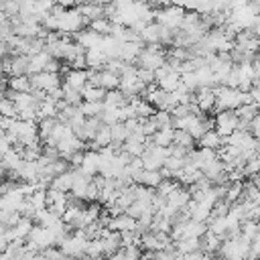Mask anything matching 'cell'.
<instances>
[{"label": "cell", "instance_id": "obj_1", "mask_svg": "<svg viewBox=\"0 0 260 260\" xmlns=\"http://www.w3.org/2000/svg\"><path fill=\"white\" fill-rule=\"evenodd\" d=\"M185 14L187 10L183 6H177V4H167L162 6L160 10H156V22H160L162 26L171 28V30H177L183 26V20H185Z\"/></svg>", "mask_w": 260, "mask_h": 260}, {"label": "cell", "instance_id": "obj_2", "mask_svg": "<svg viewBox=\"0 0 260 260\" xmlns=\"http://www.w3.org/2000/svg\"><path fill=\"white\" fill-rule=\"evenodd\" d=\"M87 236H85V232L83 230H75V234L73 236H67L61 244H59V248L63 250V254H67V256H71V258H85V248H87Z\"/></svg>", "mask_w": 260, "mask_h": 260}, {"label": "cell", "instance_id": "obj_3", "mask_svg": "<svg viewBox=\"0 0 260 260\" xmlns=\"http://www.w3.org/2000/svg\"><path fill=\"white\" fill-rule=\"evenodd\" d=\"M215 130L228 138L230 134H234L238 128H240V116L236 114V110H223V112H217L215 116Z\"/></svg>", "mask_w": 260, "mask_h": 260}, {"label": "cell", "instance_id": "obj_4", "mask_svg": "<svg viewBox=\"0 0 260 260\" xmlns=\"http://www.w3.org/2000/svg\"><path fill=\"white\" fill-rule=\"evenodd\" d=\"M138 63H140V67H146V69L156 71V69L162 67L167 61H165V55H162V51L158 49V45H148L146 49H142V53H140V57H138Z\"/></svg>", "mask_w": 260, "mask_h": 260}, {"label": "cell", "instance_id": "obj_5", "mask_svg": "<svg viewBox=\"0 0 260 260\" xmlns=\"http://www.w3.org/2000/svg\"><path fill=\"white\" fill-rule=\"evenodd\" d=\"M30 83H32V89H43L47 93L63 85L59 79V73H53V71H41V73L30 75Z\"/></svg>", "mask_w": 260, "mask_h": 260}, {"label": "cell", "instance_id": "obj_6", "mask_svg": "<svg viewBox=\"0 0 260 260\" xmlns=\"http://www.w3.org/2000/svg\"><path fill=\"white\" fill-rule=\"evenodd\" d=\"M91 181H93L91 175L83 173L81 169H73V187H71V195H75V197H79V199H85V193H87Z\"/></svg>", "mask_w": 260, "mask_h": 260}, {"label": "cell", "instance_id": "obj_7", "mask_svg": "<svg viewBox=\"0 0 260 260\" xmlns=\"http://www.w3.org/2000/svg\"><path fill=\"white\" fill-rule=\"evenodd\" d=\"M24 199H26V195H24V193L20 191V187L16 185L12 191H8V193L2 195V203H0V205H2L4 211H20Z\"/></svg>", "mask_w": 260, "mask_h": 260}, {"label": "cell", "instance_id": "obj_8", "mask_svg": "<svg viewBox=\"0 0 260 260\" xmlns=\"http://www.w3.org/2000/svg\"><path fill=\"white\" fill-rule=\"evenodd\" d=\"M215 100H217V95H215V89L213 87H199L195 91V102H197V108L201 112L215 110Z\"/></svg>", "mask_w": 260, "mask_h": 260}, {"label": "cell", "instance_id": "obj_9", "mask_svg": "<svg viewBox=\"0 0 260 260\" xmlns=\"http://www.w3.org/2000/svg\"><path fill=\"white\" fill-rule=\"evenodd\" d=\"M65 83L71 85L73 89L83 91L85 85L89 83V69H69L65 73Z\"/></svg>", "mask_w": 260, "mask_h": 260}, {"label": "cell", "instance_id": "obj_10", "mask_svg": "<svg viewBox=\"0 0 260 260\" xmlns=\"http://www.w3.org/2000/svg\"><path fill=\"white\" fill-rule=\"evenodd\" d=\"M55 57L45 49L37 55H30L28 57V75H35V73H41V71H47V65L53 61Z\"/></svg>", "mask_w": 260, "mask_h": 260}, {"label": "cell", "instance_id": "obj_11", "mask_svg": "<svg viewBox=\"0 0 260 260\" xmlns=\"http://www.w3.org/2000/svg\"><path fill=\"white\" fill-rule=\"evenodd\" d=\"M100 165H102V156H100V150H85L83 154V162H81V171L95 177L100 173Z\"/></svg>", "mask_w": 260, "mask_h": 260}, {"label": "cell", "instance_id": "obj_12", "mask_svg": "<svg viewBox=\"0 0 260 260\" xmlns=\"http://www.w3.org/2000/svg\"><path fill=\"white\" fill-rule=\"evenodd\" d=\"M193 199V195H191V191L189 189H183V187H177L171 195H167V203L171 205V207H175V209H185L187 205H189V201Z\"/></svg>", "mask_w": 260, "mask_h": 260}, {"label": "cell", "instance_id": "obj_13", "mask_svg": "<svg viewBox=\"0 0 260 260\" xmlns=\"http://www.w3.org/2000/svg\"><path fill=\"white\" fill-rule=\"evenodd\" d=\"M197 142H199L201 148H213V150H217V148H221V146L225 144V138H223L215 128H211V130H207Z\"/></svg>", "mask_w": 260, "mask_h": 260}, {"label": "cell", "instance_id": "obj_14", "mask_svg": "<svg viewBox=\"0 0 260 260\" xmlns=\"http://www.w3.org/2000/svg\"><path fill=\"white\" fill-rule=\"evenodd\" d=\"M108 228H110V230H114V232H126V230H134V228H136V219L124 211V213H120V215L112 217V219H110V223H108Z\"/></svg>", "mask_w": 260, "mask_h": 260}, {"label": "cell", "instance_id": "obj_15", "mask_svg": "<svg viewBox=\"0 0 260 260\" xmlns=\"http://www.w3.org/2000/svg\"><path fill=\"white\" fill-rule=\"evenodd\" d=\"M85 59H87V67H89V69H100V67H104V65L110 61L108 55H106L100 47L87 49V51H85Z\"/></svg>", "mask_w": 260, "mask_h": 260}, {"label": "cell", "instance_id": "obj_16", "mask_svg": "<svg viewBox=\"0 0 260 260\" xmlns=\"http://www.w3.org/2000/svg\"><path fill=\"white\" fill-rule=\"evenodd\" d=\"M134 181H136V183H140V185H146V187H150V189H156V187L160 185V181H162V175H160V171L144 169V171H142Z\"/></svg>", "mask_w": 260, "mask_h": 260}, {"label": "cell", "instance_id": "obj_17", "mask_svg": "<svg viewBox=\"0 0 260 260\" xmlns=\"http://www.w3.org/2000/svg\"><path fill=\"white\" fill-rule=\"evenodd\" d=\"M57 114H59L57 100H53L51 95H47V98L39 104V120H41V118H57Z\"/></svg>", "mask_w": 260, "mask_h": 260}, {"label": "cell", "instance_id": "obj_18", "mask_svg": "<svg viewBox=\"0 0 260 260\" xmlns=\"http://www.w3.org/2000/svg\"><path fill=\"white\" fill-rule=\"evenodd\" d=\"M173 140H175V128L173 126L171 128H162V130H158V132H154L150 136V142L156 144V146H171Z\"/></svg>", "mask_w": 260, "mask_h": 260}, {"label": "cell", "instance_id": "obj_19", "mask_svg": "<svg viewBox=\"0 0 260 260\" xmlns=\"http://www.w3.org/2000/svg\"><path fill=\"white\" fill-rule=\"evenodd\" d=\"M71 187H73V171H65V173L57 175L51 183V189H57V191H63V193L71 191Z\"/></svg>", "mask_w": 260, "mask_h": 260}, {"label": "cell", "instance_id": "obj_20", "mask_svg": "<svg viewBox=\"0 0 260 260\" xmlns=\"http://www.w3.org/2000/svg\"><path fill=\"white\" fill-rule=\"evenodd\" d=\"M104 104H106L108 108H122V106H126V104H128V95L118 87V89H112V91H108V93H106Z\"/></svg>", "mask_w": 260, "mask_h": 260}, {"label": "cell", "instance_id": "obj_21", "mask_svg": "<svg viewBox=\"0 0 260 260\" xmlns=\"http://www.w3.org/2000/svg\"><path fill=\"white\" fill-rule=\"evenodd\" d=\"M57 124H59V118H41L39 120V136H41V142L43 144L51 138V134H53V130H55Z\"/></svg>", "mask_w": 260, "mask_h": 260}, {"label": "cell", "instance_id": "obj_22", "mask_svg": "<svg viewBox=\"0 0 260 260\" xmlns=\"http://www.w3.org/2000/svg\"><path fill=\"white\" fill-rule=\"evenodd\" d=\"M8 87L14 91H32L30 75H12L8 79Z\"/></svg>", "mask_w": 260, "mask_h": 260}, {"label": "cell", "instance_id": "obj_23", "mask_svg": "<svg viewBox=\"0 0 260 260\" xmlns=\"http://www.w3.org/2000/svg\"><path fill=\"white\" fill-rule=\"evenodd\" d=\"M236 114L240 116L242 122H248V124H250V122L260 114V106H258L256 102H252V104H244V106H240V108L236 110Z\"/></svg>", "mask_w": 260, "mask_h": 260}, {"label": "cell", "instance_id": "obj_24", "mask_svg": "<svg viewBox=\"0 0 260 260\" xmlns=\"http://www.w3.org/2000/svg\"><path fill=\"white\" fill-rule=\"evenodd\" d=\"M79 108H81V112H83L87 118H95V116L102 118V114H104V110H106V104H104V102H87V100H83Z\"/></svg>", "mask_w": 260, "mask_h": 260}, {"label": "cell", "instance_id": "obj_25", "mask_svg": "<svg viewBox=\"0 0 260 260\" xmlns=\"http://www.w3.org/2000/svg\"><path fill=\"white\" fill-rule=\"evenodd\" d=\"M100 85H102L106 91L118 89V87H120V75H118V73H112V71H108V69H102Z\"/></svg>", "mask_w": 260, "mask_h": 260}, {"label": "cell", "instance_id": "obj_26", "mask_svg": "<svg viewBox=\"0 0 260 260\" xmlns=\"http://www.w3.org/2000/svg\"><path fill=\"white\" fill-rule=\"evenodd\" d=\"M81 93H83V100H87V102H104L108 91L104 87H100V85H89L87 83Z\"/></svg>", "mask_w": 260, "mask_h": 260}, {"label": "cell", "instance_id": "obj_27", "mask_svg": "<svg viewBox=\"0 0 260 260\" xmlns=\"http://www.w3.org/2000/svg\"><path fill=\"white\" fill-rule=\"evenodd\" d=\"M104 256V242L102 238H95V240H89L87 242V248H85V258L89 260H98Z\"/></svg>", "mask_w": 260, "mask_h": 260}, {"label": "cell", "instance_id": "obj_28", "mask_svg": "<svg viewBox=\"0 0 260 260\" xmlns=\"http://www.w3.org/2000/svg\"><path fill=\"white\" fill-rule=\"evenodd\" d=\"M173 144L183 146V148H187V150H193L195 138H193L187 130H179V128H175V140H173Z\"/></svg>", "mask_w": 260, "mask_h": 260}, {"label": "cell", "instance_id": "obj_29", "mask_svg": "<svg viewBox=\"0 0 260 260\" xmlns=\"http://www.w3.org/2000/svg\"><path fill=\"white\" fill-rule=\"evenodd\" d=\"M175 246L181 254H187V252H193V250L201 248V238H183V240L175 242Z\"/></svg>", "mask_w": 260, "mask_h": 260}, {"label": "cell", "instance_id": "obj_30", "mask_svg": "<svg viewBox=\"0 0 260 260\" xmlns=\"http://www.w3.org/2000/svg\"><path fill=\"white\" fill-rule=\"evenodd\" d=\"M112 26H114V22L108 16H102V18H95V20L89 22V28L95 30V32H100V35H110L112 32Z\"/></svg>", "mask_w": 260, "mask_h": 260}, {"label": "cell", "instance_id": "obj_31", "mask_svg": "<svg viewBox=\"0 0 260 260\" xmlns=\"http://www.w3.org/2000/svg\"><path fill=\"white\" fill-rule=\"evenodd\" d=\"M63 91H65V102H67V104H71V106H81L83 93H81L79 89H73L71 85L63 83Z\"/></svg>", "mask_w": 260, "mask_h": 260}, {"label": "cell", "instance_id": "obj_32", "mask_svg": "<svg viewBox=\"0 0 260 260\" xmlns=\"http://www.w3.org/2000/svg\"><path fill=\"white\" fill-rule=\"evenodd\" d=\"M242 171H244V175H246V177H254V175H258V173H260V156L256 154V156L248 158Z\"/></svg>", "mask_w": 260, "mask_h": 260}, {"label": "cell", "instance_id": "obj_33", "mask_svg": "<svg viewBox=\"0 0 260 260\" xmlns=\"http://www.w3.org/2000/svg\"><path fill=\"white\" fill-rule=\"evenodd\" d=\"M2 116H8V118H18V108L14 104V100L10 98H2Z\"/></svg>", "mask_w": 260, "mask_h": 260}, {"label": "cell", "instance_id": "obj_34", "mask_svg": "<svg viewBox=\"0 0 260 260\" xmlns=\"http://www.w3.org/2000/svg\"><path fill=\"white\" fill-rule=\"evenodd\" d=\"M177 187H179V183H177V181H171V179H162V181H160V185L156 187V191H158L160 195H165V197H167V195H171V193H173Z\"/></svg>", "mask_w": 260, "mask_h": 260}, {"label": "cell", "instance_id": "obj_35", "mask_svg": "<svg viewBox=\"0 0 260 260\" xmlns=\"http://www.w3.org/2000/svg\"><path fill=\"white\" fill-rule=\"evenodd\" d=\"M122 250H124V258L126 260H142V252H140V248L136 244H132L128 248H122Z\"/></svg>", "mask_w": 260, "mask_h": 260}, {"label": "cell", "instance_id": "obj_36", "mask_svg": "<svg viewBox=\"0 0 260 260\" xmlns=\"http://www.w3.org/2000/svg\"><path fill=\"white\" fill-rule=\"evenodd\" d=\"M205 252L199 248V250H193V252H187V254H183V260H205Z\"/></svg>", "mask_w": 260, "mask_h": 260}, {"label": "cell", "instance_id": "obj_37", "mask_svg": "<svg viewBox=\"0 0 260 260\" xmlns=\"http://www.w3.org/2000/svg\"><path fill=\"white\" fill-rule=\"evenodd\" d=\"M250 132H252L256 138H260V114L250 122Z\"/></svg>", "mask_w": 260, "mask_h": 260}, {"label": "cell", "instance_id": "obj_38", "mask_svg": "<svg viewBox=\"0 0 260 260\" xmlns=\"http://www.w3.org/2000/svg\"><path fill=\"white\" fill-rule=\"evenodd\" d=\"M250 93H252V98H254V102L260 106V85H254L252 89H250Z\"/></svg>", "mask_w": 260, "mask_h": 260}, {"label": "cell", "instance_id": "obj_39", "mask_svg": "<svg viewBox=\"0 0 260 260\" xmlns=\"http://www.w3.org/2000/svg\"><path fill=\"white\" fill-rule=\"evenodd\" d=\"M59 6H65V8H73L77 4V0H55Z\"/></svg>", "mask_w": 260, "mask_h": 260}, {"label": "cell", "instance_id": "obj_40", "mask_svg": "<svg viewBox=\"0 0 260 260\" xmlns=\"http://www.w3.org/2000/svg\"><path fill=\"white\" fill-rule=\"evenodd\" d=\"M252 179H254V183H256V185H260V173H258V175H254Z\"/></svg>", "mask_w": 260, "mask_h": 260}, {"label": "cell", "instance_id": "obj_41", "mask_svg": "<svg viewBox=\"0 0 260 260\" xmlns=\"http://www.w3.org/2000/svg\"><path fill=\"white\" fill-rule=\"evenodd\" d=\"M205 260H223V258H211V256L207 254V256H205Z\"/></svg>", "mask_w": 260, "mask_h": 260}, {"label": "cell", "instance_id": "obj_42", "mask_svg": "<svg viewBox=\"0 0 260 260\" xmlns=\"http://www.w3.org/2000/svg\"><path fill=\"white\" fill-rule=\"evenodd\" d=\"M256 61H260V53H258V59H256Z\"/></svg>", "mask_w": 260, "mask_h": 260}]
</instances>
